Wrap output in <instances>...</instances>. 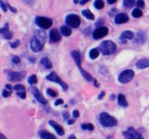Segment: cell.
Segmentation results:
<instances>
[{
    "mask_svg": "<svg viewBox=\"0 0 149 139\" xmlns=\"http://www.w3.org/2000/svg\"><path fill=\"white\" fill-rule=\"evenodd\" d=\"M35 23L42 29H48L52 25L53 21L52 19L46 17H37L35 19Z\"/></svg>",
    "mask_w": 149,
    "mask_h": 139,
    "instance_id": "obj_5",
    "label": "cell"
},
{
    "mask_svg": "<svg viewBox=\"0 0 149 139\" xmlns=\"http://www.w3.org/2000/svg\"><path fill=\"white\" fill-rule=\"evenodd\" d=\"M132 17H134L135 18H138V17H141L143 15V12L141 9L136 8L134 9V10L132 12Z\"/></svg>",
    "mask_w": 149,
    "mask_h": 139,
    "instance_id": "obj_26",
    "label": "cell"
},
{
    "mask_svg": "<svg viewBox=\"0 0 149 139\" xmlns=\"http://www.w3.org/2000/svg\"><path fill=\"white\" fill-rule=\"evenodd\" d=\"M81 127L83 130H90V131H92V130L95 129L94 125L92 123H83L81 125Z\"/></svg>",
    "mask_w": 149,
    "mask_h": 139,
    "instance_id": "obj_29",
    "label": "cell"
},
{
    "mask_svg": "<svg viewBox=\"0 0 149 139\" xmlns=\"http://www.w3.org/2000/svg\"><path fill=\"white\" fill-rule=\"evenodd\" d=\"M31 91L32 94H33V96H34V97L36 98V99L37 100L39 103H41V104H47V100L44 97V96L41 94V92L39 91V89H38L37 88H36V87H31Z\"/></svg>",
    "mask_w": 149,
    "mask_h": 139,
    "instance_id": "obj_9",
    "label": "cell"
},
{
    "mask_svg": "<svg viewBox=\"0 0 149 139\" xmlns=\"http://www.w3.org/2000/svg\"><path fill=\"white\" fill-rule=\"evenodd\" d=\"M61 31L62 34L65 36H70L71 35V33H72L71 27L68 25H63L61 28Z\"/></svg>",
    "mask_w": 149,
    "mask_h": 139,
    "instance_id": "obj_23",
    "label": "cell"
},
{
    "mask_svg": "<svg viewBox=\"0 0 149 139\" xmlns=\"http://www.w3.org/2000/svg\"><path fill=\"white\" fill-rule=\"evenodd\" d=\"M116 45L111 41H104L100 45V51L103 55H110L116 52Z\"/></svg>",
    "mask_w": 149,
    "mask_h": 139,
    "instance_id": "obj_1",
    "label": "cell"
},
{
    "mask_svg": "<svg viewBox=\"0 0 149 139\" xmlns=\"http://www.w3.org/2000/svg\"><path fill=\"white\" fill-rule=\"evenodd\" d=\"M136 67L138 69H144L149 67V59H141L138 60L136 63Z\"/></svg>",
    "mask_w": 149,
    "mask_h": 139,
    "instance_id": "obj_18",
    "label": "cell"
},
{
    "mask_svg": "<svg viewBox=\"0 0 149 139\" xmlns=\"http://www.w3.org/2000/svg\"><path fill=\"white\" fill-rule=\"evenodd\" d=\"M135 76V72L132 70H126L123 71L119 76V81L122 83H127L132 81Z\"/></svg>",
    "mask_w": 149,
    "mask_h": 139,
    "instance_id": "obj_6",
    "label": "cell"
},
{
    "mask_svg": "<svg viewBox=\"0 0 149 139\" xmlns=\"http://www.w3.org/2000/svg\"><path fill=\"white\" fill-rule=\"evenodd\" d=\"M43 45L39 43L35 38H33L31 39V50L33 52H40V51H42L43 49Z\"/></svg>",
    "mask_w": 149,
    "mask_h": 139,
    "instance_id": "obj_14",
    "label": "cell"
},
{
    "mask_svg": "<svg viewBox=\"0 0 149 139\" xmlns=\"http://www.w3.org/2000/svg\"><path fill=\"white\" fill-rule=\"evenodd\" d=\"M49 124L55 129V130L56 131V133H58V135L62 136H63L64 133H65V130H64L63 127L60 124L57 123L56 122L54 121V120H49Z\"/></svg>",
    "mask_w": 149,
    "mask_h": 139,
    "instance_id": "obj_16",
    "label": "cell"
},
{
    "mask_svg": "<svg viewBox=\"0 0 149 139\" xmlns=\"http://www.w3.org/2000/svg\"><path fill=\"white\" fill-rule=\"evenodd\" d=\"M123 136H125V138L126 139H135V137H134V136H132V135L131 134L128 130L123 132Z\"/></svg>",
    "mask_w": 149,
    "mask_h": 139,
    "instance_id": "obj_33",
    "label": "cell"
},
{
    "mask_svg": "<svg viewBox=\"0 0 149 139\" xmlns=\"http://www.w3.org/2000/svg\"><path fill=\"white\" fill-rule=\"evenodd\" d=\"M40 62L42 65H43L45 67L48 68V69H50V68H52V63L49 58H47V57L42 58V59H41Z\"/></svg>",
    "mask_w": 149,
    "mask_h": 139,
    "instance_id": "obj_24",
    "label": "cell"
},
{
    "mask_svg": "<svg viewBox=\"0 0 149 139\" xmlns=\"http://www.w3.org/2000/svg\"><path fill=\"white\" fill-rule=\"evenodd\" d=\"M127 130L135 137V139H143V137L142 135L140 133H138L133 127H129L127 128Z\"/></svg>",
    "mask_w": 149,
    "mask_h": 139,
    "instance_id": "obj_22",
    "label": "cell"
},
{
    "mask_svg": "<svg viewBox=\"0 0 149 139\" xmlns=\"http://www.w3.org/2000/svg\"><path fill=\"white\" fill-rule=\"evenodd\" d=\"M129 20V17L125 13H119L115 17L114 23L117 25L123 24V23H127Z\"/></svg>",
    "mask_w": 149,
    "mask_h": 139,
    "instance_id": "obj_13",
    "label": "cell"
},
{
    "mask_svg": "<svg viewBox=\"0 0 149 139\" xmlns=\"http://www.w3.org/2000/svg\"><path fill=\"white\" fill-rule=\"evenodd\" d=\"M46 79L48 80V81H52V82H55L56 83H58L59 85H61L62 86V88H63L64 90L68 89V84L64 82L55 72H52L51 73H49L47 76L46 77Z\"/></svg>",
    "mask_w": 149,
    "mask_h": 139,
    "instance_id": "obj_7",
    "label": "cell"
},
{
    "mask_svg": "<svg viewBox=\"0 0 149 139\" xmlns=\"http://www.w3.org/2000/svg\"><path fill=\"white\" fill-rule=\"evenodd\" d=\"M11 94H12L11 91H7V90H6V89L3 90V91H2V96H3V97H4V98H7V97L10 96L11 95Z\"/></svg>",
    "mask_w": 149,
    "mask_h": 139,
    "instance_id": "obj_36",
    "label": "cell"
},
{
    "mask_svg": "<svg viewBox=\"0 0 149 139\" xmlns=\"http://www.w3.org/2000/svg\"><path fill=\"white\" fill-rule=\"evenodd\" d=\"M47 93L48 95H49L52 97H56L57 95H58V94H57L54 90L51 89V88H47Z\"/></svg>",
    "mask_w": 149,
    "mask_h": 139,
    "instance_id": "obj_34",
    "label": "cell"
},
{
    "mask_svg": "<svg viewBox=\"0 0 149 139\" xmlns=\"http://www.w3.org/2000/svg\"><path fill=\"white\" fill-rule=\"evenodd\" d=\"M94 6L97 10H101L105 6L104 1L103 0H95V1L94 3Z\"/></svg>",
    "mask_w": 149,
    "mask_h": 139,
    "instance_id": "obj_28",
    "label": "cell"
},
{
    "mask_svg": "<svg viewBox=\"0 0 149 139\" xmlns=\"http://www.w3.org/2000/svg\"><path fill=\"white\" fill-rule=\"evenodd\" d=\"M89 1H90V0H81L79 3H80V4H81V5H84V4H85L86 3L88 2Z\"/></svg>",
    "mask_w": 149,
    "mask_h": 139,
    "instance_id": "obj_47",
    "label": "cell"
},
{
    "mask_svg": "<svg viewBox=\"0 0 149 139\" xmlns=\"http://www.w3.org/2000/svg\"><path fill=\"white\" fill-rule=\"evenodd\" d=\"M39 136L42 139H56V137L54 135L45 130H39Z\"/></svg>",
    "mask_w": 149,
    "mask_h": 139,
    "instance_id": "obj_17",
    "label": "cell"
},
{
    "mask_svg": "<svg viewBox=\"0 0 149 139\" xmlns=\"http://www.w3.org/2000/svg\"><path fill=\"white\" fill-rule=\"evenodd\" d=\"M5 87H6V88H7V89L10 90V91H11V90H12V86L10 85V84H6Z\"/></svg>",
    "mask_w": 149,
    "mask_h": 139,
    "instance_id": "obj_51",
    "label": "cell"
},
{
    "mask_svg": "<svg viewBox=\"0 0 149 139\" xmlns=\"http://www.w3.org/2000/svg\"><path fill=\"white\" fill-rule=\"evenodd\" d=\"M116 1H117V0H107L108 3H109V4H114V3L116 2Z\"/></svg>",
    "mask_w": 149,
    "mask_h": 139,
    "instance_id": "obj_49",
    "label": "cell"
},
{
    "mask_svg": "<svg viewBox=\"0 0 149 139\" xmlns=\"http://www.w3.org/2000/svg\"><path fill=\"white\" fill-rule=\"evenodd\" d=\"M68 139H77V138H76V136L74 134H71V136H68Z\"/></svg>",
    "mask_w": 149,
    "mask_h": 139,
    "instance_id": "obj_50",
    "label": "cell"
},
{
    "mask_svg": "<svg viewBox=\"0 0 149 139\" xmlns=\"http://www.w3.org/2000/svg\"><path fill=\"white\" fill-rule=\"evenodd\" d=\"M78 2H79V0H74V3H75V4H77Z\"/></svg>",
    "mask_w": 149,
    "mask_h": 139,
    "instance_id": "obj_56",
    "label": "cell"
},
{
    "mask_svg": "<svg viewBox=\"0 0 149 139\" xmlns=\"http://www.w3.org/2000/svg\"><path fill=\"white\" fill-rule=\"evenodd\" d=\"M49 39L52 43H56L61 40V35L58 30L57 29H52L49 33Z\"/></svg>",
    "mask_w": 149,
    "mask_h": 139,
    "instance_id": "obj_15",
    "label": "cell"
},
{
    "mask_svg": "<svg viewBox=\"0 0 149 139\" xmlns=\"http://www.w3.org/2000/svg\"><path fill=\"white\" fill-rule=\"evenodd\" d=\"M74 122H75V120H68V125H72V124H74Z\"/></svg>",
    "mask_w": 149,
    "mask_h": 139,
    "instance_id": "obj_52",
    "label": "cell"
},
{
    "mask_svg": "<svg viewBox=\"0 0 149 139\" xmlns=\"http://www.w3.org/2000/svg\"><path fill=\"white\" fill-rule=\"evenodd\" d=\"M14 89L17 91H26V88H25L24 85H21V84H17V85H15Z\"/></svg>",
    "mask_w": 149,
    "mask_h": 139,
    "instance_id": "obj_32",
    "label": "cell"
},
{
    "mask_svg": "<svg viewBox=\"0 0 149 139\" xmlns=\"http://www.w3.org/2000/svg\"><path fill=\"white\" fill-rule=\"evenodd\" d=\"M65 23L71 28H77L81 24V19L79 16L76 14H70L65 18Z\"/></svg>",
    "mask_w": 149,
    "mask_h": 139,
    "instance_id": "obj_4",
    "label": "cell"
},
{
    "mask_svg": "<svg viewBox=\"0 0 149 139\" xmlns=\"http://www.w3.org/2000/svg\"><path fill=\"white\" fill-rule=\"evenodd\" d=\"M17 95L19 97H20L21 98H23V99H24V98H26V91H18V92L17 93Z\"/></svg>",
    "mask_w": 149,
    "mask_h": 139,
    "instance_id": "obj_37",
    "label": "cell"
},
{
    "mask_svg": "<svg viewBox=\"0 0 149 139\" xmlns=\"http://www.w3.org/2000/svg\"><path fill=\"white\" fill-rule=\"evenodd\" d=\"M134 33L130 30H126L124 33H122L121 36V40L125 41V39H132L134 38Z\"/></svg>",
    "mask_w": 149,
    "mask_h": 139,
    "instance_id": "obj_21",
    "label": "cell"
},
{
    "mask_svg": "<svg viewBox=\"0 0 149 139\" xmlns=\"http://www.w3.org/2000/svg\"><path fill=\"white\" fill-rule=\"evenodd\" d=\"M7 7H9V9H10V11H12V12H15V13L16 12H17V10H16L15 8H14V7H12V6H10L9 4H7Z\"/></svg>",
    "mask_w": 149,
    "mask_h": 139,
    "instance_id": "obj_46",
    "label": "cell"
},
{
    "mask_svg": "<svg viewBox=\"0 0 149 139\" xmlns=\"http://www.w3.org/2000/svg\"><path fill=\"white\" fill-rule=\"evenodd\" d=\"M23 1H24L26 4H28V5H32L33 1H34V0H23Z\"/></svg>",
    "mask_w": 149,
    "mask_h": 139,
    "instance_id": "obj_44",
    "label": "cell"
},
{
    "mask_svg": "<svg viewBox=\"0 0 149 139\" xmlns=\"http://www.w3.org/2000/svg\"><path fill=\"white\" fill-rule=\"evenodd\" d=\"M71 55H72L76 64H77V65L78 66L80 72H81V75H83L84 79L87 81H93V77L91 76V75H90L89 72H87V71L84 70L81 67V56H80L79 53L78 52H77V51H73L72 53H71Z\"/></svg>",
    "mask_w": 149,
    "mask_h": 139,
    "instance_id": "obj_3",
    "label": "cell"
},
{
    "mask_svg": "<svg viewBox=\"0 0 149 139\" xmlns=\"http://www.w3.org/2000/svg\"><path fill=\"white\" fill-rule=\"evenodd\" d=\"M100 122L103 127H113L117 125V120L109 113L103 112L100 115Z\"/></svg>",
    "mask_w": 149,
    "mask_h": 139,
    "instance_id": "obj_2",
    "label": "cell"
},
{
    "mask_svg": "<svg viewBox=\"0 0 149 139\" xmlns=\"http://www.w3.org/2000/svg\"><path fill=\"white\" fill-rule=\"evenodd\" d=\"M20 41L16 40L14 43H13L10 44V46H11V48H13V49H15V48L18 47V46H20Z\"/></svg>",
    "mask_w": 149,
    "mask_h": 139,
    "instance_id": "obj_35",
    "label": "cell"
},
{
    "mask_svg": "<svg viewBox=\"0 0 149 139\" xmlns=\"http://www.w3.org/2000/svg\"><path fill=\"white\" fill-rule=\"evenodd\" d=\"M73 116H74V117H75V118H78V117H79V112L78 110H74V111H73Z\"/></svg>",
    "mask_w": 149,
    "mask_h": 139,
    "instance_id": "obj_43",
    "label": "cell"
},
{
    "mask_svg": "<svg viewBox=\"0 0 149 139\" xmlns=\"http://www.w3.org/2000/svg\"><path fill=\"white\" fill-rule=\"evenodd\" d=\"M135 4V0H123V4L126 8H131Z\"/></svg>",
    "mask_w": 149,
    "mask_h": 139,
    "instance_id": "obj_27",
    "label": "cell"
},
{
    "mask_svg": "<svg viewBox=\"0 0 149 139\" xmlns=\"http://www.w3.org/2000/svg\"><path fill=\"white\" fill-rule=\"evenodd\" d=\"M0 33L2 34L3 38H4V39L10 40V39H12V38H13V32H11L10 30H9L8 23H6V24L4 25V27L1 28L0 29Z\"/></svg>",
    "mask_w": 149,
    "mask_h": 139,
    "instance_id": "obj_12",
    "label": "cell"
},
{
    "mask_svg": "<svg viewBox=\"0 0 149 139\" xmlns=\"http://www.w3.org/2000/svg\"><path fill=\"white\" fill-rule=\"evenodd\" d=\"M109 28L107 27H99L94 30L93 34V39L97 40L103 38L109 33Z\"/></svg>",
    "mask_w": 149,
    "mask_h": 139,
    "instance_id": "obj_8",
    "label": "cell"
},
{
    "mask_svg": "<svg viewBox=\"0 0 149 139\" xmlns=\"http://www.w3.org/2000/svg\"><path fill=\"white\" fill-rule=\"evenodd\" d=\"M29 62H31V63H33V62H35V61H36V59H35V57H33V56H31V57H29Z\"/></svg>",
    "mask_w": 149,
    "mask_h": 139,
    "instance_id": "obj_48",
    "label": "cell"
},
{
    "mask_svg": "<svg viewBox=\"0 0 149 139\" xmlns=\"http://www.w3.org/2000/svg\"><path fill=\"white\" fill-rule=\"evenodd\" d=\"M81 13H82V14L86 17V18L89 19V20H95V15L93 14V13H92L91 12H90V10H84L81 11Z\"/></svg>",
    "mask_w": 149,
    "mask_h": 139,
    "instance_id": "obj_25",
    "label": "cell"
},
{
    "mask_svg": "<svg viewBox=\"0 0 149 139\" xmlns=\"http://www.w3.org/2000/svg\"><path fill=\"white\" fill-rule=\"evenodd\" d=\"M137 6L141 9H143L145 7V2H144L143 0H138V2H137Z\"/></svg>",
    "mask_w": 149,
    "mask_h": 139,
    "instance_id": "obj_38",
    "label": "cell"
},
{
    "mask_svg": "<svg viewBox=\"0 0 149 139\" xmlns=\"http://www.w3.org/2000/svg\"><path fill=\"white\" fill-rule=\"evenodd\" d=\"M0 139H7V138H6V136H4V135L2 134V133H1V134H0Z\"/></svg>",
    "mask_w": 149,
    "mask_h": 139,
    "instance_id": "obj_54",
    "label": "cell"
},
{
    "mask_svg": "<svg viewBox=\"0 0 149 139\" xmlns=\"http://www.w3.org/2000/svg\"><path fill=\"white\" fill-rule=\"evenodd\" d=\"M146 39V33H144L142 30H140L136 36V39H135V41L138 43H143L145 42Z\"/></svg>",
    "mask_w": 149,
    "mask_h": 139,
    "instance_id": "obj_19",
    "label": "cell"
},
{
    "mask_svg": "<svg viewBox=\"0 0 149 139\" xmlns=\"http://www.w3.org/2000/svg\"><path fill=\"white\" fill-rule=\"evenodd\" d=\"M105 95H106V93H105V91H101V92H100V94H99V96H98V99L101 100L102 98L105 96Z\"/></svg>",
    "mask_w": 149,
    "mask_h": 139,
    "instance_id": "obj_45",
    "label": "cell"
},
{
    "mask_svg": "<svg viewBox=\"0 0 149 139\" xmlns=\"http://www.w3.org/2000/svg\"><path fill=\"white\" fill-rule=\"evenodd\" d=\"M63 115L64 120H68L70 117V114L68 112H67V111L64 112L63 114Z\"/></svg>",
    "mask_w": 149,
    "mask_h": 139,
    "instance_id": "obj_42",
    "label": "cell"
},
{
    "mask_svg": "<svg viewBox=\"0 0 149 139\" xmlns=\"http://www.w3.org/2000/svg\"><path fill=\"white\" fill-rule=\"evenodd\" d=\"M24 72H10L8 74V80L13 82L20 81L25 78Z\"/></svg>",
    "mask_w": 149,
    "mask_h": 139,
    "instance_id": "obj_10",
    "label": "cell"
},
{
    "mask_svg": "<svg viewBox=\"0 0 149 139\" xmlns=\"http://www.w3.org/2000/svg\"><path fill=\"white\" fill-rule=\"evenodd\" d=\"M38 41L45 46V43L47 40V33L43 30H37L35 31L34 37Z\"/></svg>",
    "mask_w": 149,
    "mask_h": 139,
    "instance_id": "obj_11",
    "label": "cell"
},
{
    "mask_svg": "<svg viewBox=\"0 0 149 139\" xmlns=\"http://www.w3.org/2000/svg\"><path fill=\"white\" fill-rule=\"evenodd\" d=\"M12 62L15 64H17L20 62V59L18 57V56H13V59H12Z\"/></svg>",
    "mask_w": 149,
    "mask_h": 139,
    "instance_id": "obj_40",
    "label": "cell"
},
{
    "mask_svg": "<svg viewBox=\"0 0 149 139\" xmlns=\"http://www.w3.org/2000/svg\"><path fill=\"white\" fill-rule=\"evenodd\" d=\"M63 103H64V101L62 98H58V99H57L56 101H55V106L61 105V104H63Z\"/></svg>",
    "mask_w": 149,
    "mask_h": 139,
    "instance_id": "obj_41",
    "label": "cell"
},
{
    "mask_svg": "<svg viewBox=\"0 0 149 139\" xmlns=\"http://www.w3.org/2000/svg\"><path fill=\"white\" fill-rule=\"evenodd\" d=\"M0 6H1V8L2 9L3 11H4V12H6L7 10V6L6 5L4 2H3L2 0H1V1H0Z\"/></svg>",
    "mask_w": 149,
    "mask_h": 139,
    "instance_id": "obj_39",
    "label": "cell"
},
{
    "mask_svg": "<svg viewBox=\"0 0 149 139\" xmlns=\"http://www.w3.org/2000/svg\"><path fill=\"white\" fill-rule=\"evenodd\" d=\"M94 85H95V86H96L97 88H98L99 87V84L97 83V81H96L95 79H94Z\"/></svg>",
    "mask_w": 149,
    "mask_h": 139,
    "instance_id": "obj_53",
    "label": "cell"
},
{
    "mask_svg": "<svg viewBox=\"0 0 149 139\" xmlns=\"http://www.w3.org/2000/svg\"><path fill=\"white\" fill-rule=\"evenodd\" d=\"M118 103L122 107H128V102L126 99V97L123 94H120L118 95Z\"/></svg>",
    "mask_w": 149,
    "mask_h": 139,
    "instance_id": "obj_20",
    "label": "cell"
},
{
    "mask_svg": "<svg viewBox=\"0 0 149 139\" xmlns=\"http://www.w3.org/2000/svg\"><path fill=\"white\" fill-rule=\"evenodd\" d=\"M38 81L37 76L36 75H31L29 78H28V82L31 85H33V84H36Z\"/></svg>",
    "mask_w": 149,
    "mask_h": 139,
    "instance_id": "obj_31",
    "label": "cell"
},
{
    "mask_svg": "<svg viewBox=\"0 0 149 139\" xmlns=\"http://www.w3.org/2000/svg\"><path fill=\"white\" fill-rule=\"evenodd\" d=\"M99 54H100V52L97 49H93L90 52V57L92 59H96L98 57Z\"/></svg>",
    "mask_w": 149,
    "mask_h": 139,
    "instance_id": "obj_30",
    "label": "cell"
},
{
    "mask_svg": "<svg viewBox=\"0 0 149 139\" xmlns=\"http://www.w3.org/2000/svg\"><path fill=\"white\" fill-rule=\"evenodd\" d=\"M110 98H111L112 100H113V99H114V98H115V96L113 95V94H112V95L111 96H110Z\"/></svg>",
    "mask_w": 149,
    "mask_h": 139,
    "instance_id": "obj_55",
    "label": "cell"
}]
</instances>
